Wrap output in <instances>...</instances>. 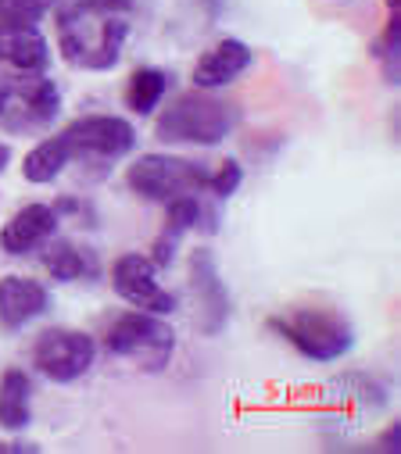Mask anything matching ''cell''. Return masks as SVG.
<instances>
[{"label":"cell","mask_w":401,"mask_h":454,"mask_svg":"<svg viewBox=\"0 0 401 454\" xmlns=\"http://www.w3.org/2000/svg\"><path fill=\"white\" fill-rule=\"evenodd\" d=\"M130 36V0H72L58 15V47L68 65L108 72Z\"/></svg>","instance_id":"6da1fadb"},{"label":"cell","mask_w":401,"mask_h":454,"mask_svg":"<svg viewBox=\"0 0 401 454\" xmlns=\"http://www.w3.org/2000/svg\"><path fill=\"white\" fill-rule=\"evenodd\" d=\"M237 107L223 97H212L208 90H193L176 97L154 126V137L161 144H193V147H216L223 144L237 126Z\"/></svg>","instance_id":"7a4b0ae2"},{"label":"cell","mask_w":401,"mask_h":454,"mask_svg":"<svg viewBox=\"0 0 401 454\" xmlns=\"http://www.w3.org/2000/svg\"><path fill=\"white\" fill-rule=\"evenodd\" d=\"M269 329L279 333L297 355L312 362H337L355 344L348 318L330 308H290L283 315H272Z\"/></svg>","instance_id":"3957f363"},{"label":"cell","mask_w":401,"mask_h":454,"mask_svg":"<svg viewBox=\"0 0 401 454\" xmlns=\"http://www.w3.org/2000/svg\"><path fill=\"white\" fill-rule=\"evenodd\" d=\"M105 348H108V355L126 358L144 372H161L172 362L176 333L161 315L126 311L112 322V329L105 336Z\"/></svg>","instance_id":"277c9868"},{"label":"cell","mask_w":401,"mask_h":454,"mask_svg":"<svg viewBox=\"0 0 401 454\" xmlns=\"http://www.w3.org/2000/svg\"><path fill=\"white\" fill-rule=\"evenodd\" d=\"M126 183L137 197L169 204L176 197L208 190V168L186 158H176V154H140L130 165Z\"/></svg>","instance_id":"5b68a950"},{"label":"cell","mask_w":401,"mask_h":454,"mask_svg":"<svg viewBox=\"0 0 401 454\" xmlns=\"http://www.w3.org/2000/svg\"><path fill=\"white\" fill-rule=\"evenodd\" d=\"M97 362V344L83 329H43L33 344V365L54 383L83 380Z\"/></svg>","instance_id":"8992f818"},{"label":"cell","mask_w":401,"mask_h":454,"mask_svg":"<svg viewBox=\"0 0 401 454\" xmlns=\"http://www.w3.org/2000/svg\"><path fill=\"white\" fill-rule=\"evenodd\" d=\"M61 140L68 144L72 158L90 161H115L137 147V129L119 115H86L61 129Z\"/></svg>","instance_id":"52a82bcc"},{"label":"cell","mask_w":401,"mask_h":454,"mask_svg":"<svg viewBox=\"0 0 401 454\" xmlns=\"http://www.w3.org/2000/svg\"><path fill=\"white\" fill-rule=\"evenodd\" d=\"M112 286L115 294L133 304L137 311H151V315H172L176 311V294H169L161 283H158V269L147 254H122L115 265H112Z\"/></svg>","instance_id":"ba28073f"},{"label":"cell","mask_w":401,"mask_h":454,"mask_svg":"<svg viewBox=\"0 0 401 454\" xmlns=\"http://www.w3.org/2000/svg\"><path fill=\"white\" fill-rule=\"evenodd\" d=\"M190 286H193V301H197V329L205 336H219L230 322V290H226L216 254L208 247L190 254Z\"/></svg>","instance_id":"9c48e42d"},{"label":"cell","mask_w":401,"mask_h":454,"mask_svg":"<svg viewBox=\"0 0 401 454\" xmlns=\"http://www.w3.org/2000/svg\"><path fill=\"white\" fill-rule=\"evenodd\" d=\"M251 65H255L251 47L244 40H237V36H226V40H219L216 47H208L205 54L197 58L190 79H193L197 90H223L230 82H237Z\"/></svg>","instance_id":"30bf717a"},{"label":"cell","mask_w":401,"mask_h":454,"mask_svg":"<svg viewBox=\"0 0 401 454\" xmlns=\"http://www.w3.org/2000/svg\"><path fill=\"white\" fill-rule=\"evenodd\" d=\"M58 233V211L51 204H26L19 207L4 230H0V247L8 254H33Z\"/></svg>","instance_id":"8fae6325"},{"label":"cell","mask_w":401,"mask_h":454,"mask_svg":"<svg viewBox=\"0 0 401 454\" xmlns=\"http://www.w3.org/2000/svg\"><path fill=\"white\" fill-rule=\"evenodd\" d=\"M51 308V294L43 283L29 276H4L0 279V325L4 329H26L33 318H40Z\"/></svg>","instance_id":"7c38bea8"},{"label":"cell","mask_w":401,"mask_h":454,"mask_svg":"<svg viewBox=\"0 0 401 454\" xmlns=\"http://www.w3.org/2000/svg\"><path fill=\"white\" fill-rule=\"evenodd\" d=\"M0 61L12 65L15 72L40 75L51 65V47L40 26L26 22H0Z\"/></svg>","instance_id":"4fadbf2b"},{"label":"cell","mask_w":401,"mask_h":454,"mask_svg":"<svg viewBox=\"0 0 401 454\" xmlns=\"http://www.w3.org/2000/svg\"><path fill=\"white\" fill-rule=\"evenodd\" d=\"M165 230L151 251V262L154 269H169L172 258H176V247L183 240V233H190L193 225H200V218H205V204H200V193H186V197H176L165 204Z\"/></svg>","instance_id":"5bb4252c"},{"label":"cell","mask_w":401,"mask_h":454,"mask_svg":"<svg viewBox=\"0 0 401 454\" xmlns=\"http://www.w3.org/2000/svg\"><path fill=\"white\" fill-rule=\"evenodd\" d=\"M12 100L22 104L26 126H51L61 111V90H58V82H51L43 75L12 82Z\"/></svg>","instance_id":"9a60e30c"},{"label":"cell","mask_w":401,"mask_h":454,"mask_svg":"<svg viewBox=\"0 0 401 454\" xmlns=\"http://www.w3.org/2000/svg\"><path fill=\"white\" fill-rule=\"evenodd\" d=\"M33 422V383L22 369H8L0 376V426L19 433Z\"/></svg>","instance_id":"2e32d148"},{"label":"cell","mask_w":401,"mask_h":454,"mask_svg":"<svg viewBox=\"0 0 401 454\" xmlns=\"http://www.w3.org/2000/svg\"><path fill=\"white\" fill-rule=\"evenodd\" d=\"M68 161H72L68 144H65L61 133H58V137H51V140H40V144L26 154L22 176H26L29 183H54V179L68 168Z\"/></svg>","instance_id":"e0dca14e"},{"label":"cell","mask_w":401,"mask_h":454,"mask_svg":"<svg viewBox=\"0 0 401 454\" xmlns=\"http://www.w3.org/2000/svg\"><path fill=\"white\" fill-rule=\"evenodd\" d=\"M43 265H47V272H51L58 283H75V279L97 272L93 254L83 251V247H75L72 240H54V244L47 247V254H43Z\"/></svg>","instance_id":"ac0fdd59"},{"label":"cell","mask_w":401,"mask_h":454,"mask_svg":"<svg viewBox=\"0 0 401 454\" xmlns=\"http://www.w3.org/2000/svg\"><path fill=\"white\" fill-rule=\"evenodd\" d=\"M169 90V75L161 68H137L130 75V86H126V104L130 111H137V115H151V111L161 104Z\"/></svg>","instance_id":"d6986e66"},{"label":"cell","mask_w":401,"mask_h":454,"mask_svg":"<svg viewBox=\"0 0 401 454\" xmlns=\"http://www.w3.org/2000/svg\"><path fill=\"white\" fill-rule=\"evenodd\" d=\"M54 8V0H0V22L40 26V19Z\"/></svg>","instance_id":"ffe728a7"},{"label":"cell","mask_w":401,"mask_h":454,"mask_svg":"<svg viewBox=\"0 0 401 454\" xmlns=\"http://www.w3.org/2000/svg\"><path fill=\"white\" fill-rule=\"evenodd\" d=\"M240 183H244V168H240L237 158H226L216 172H208V190H212L219 200H230V197L240 190Z\"/></svg>","instance_id":"44dd1931"},{"label":"cell","mask_w":401,"mask_h":454,"mask_svg":"<svg viewBox=\"0 0 401 454\" xmlns=\"http://www.w3.org/2000/svg\"><path fill=\"white\" fill-rule=\"evenodd\" d=\"M12 111V82H0V119Z\"/></svg>","instance_id":"7402d4cb"},{"label":"cell","mask_w":401,"mask_h":454,"mask_svg":"<svg viewBox=\"0 0 401 454\" xmlns=\"http://www.w3.org/2000/svg\"><path fill=\"white\" fill-rule=\"evenodd\" d=\"M401 443V429H397V422L394 426H387V433H383V447H397Z\"/></svg>","instance_id":"603a6c76"},{"label":"cell","mask_w":401,"mask_h":454,"mask_svg":"<svg viewBox=\"0 0 401 454\" xmlns=\"http://www.w3.org/2000/svg\"><path fill=\"white\" fill-rule=\"evenodd\" d=\"M8 161H12V147H8V144H0V172L8 168Z\"/></svg>","instance_id":"cb8c5ba5"},{"label":"cell","mask_w":401,"mask_h":454,"mask_svg":"<svg viewBox=\"0 0 401 454\" xmlns=\"http://www.w3.org/2000/svg\"><path fill=\"white\" fill-rule=\"evenodd\" d=\"M200 4L208 8V15H219L223 12V0H200Z\"/></svg>","instance_id":"d4e9b609"},{"label":"cell","mask_w":401,"mask_h":454,"mask_svg":"<svg viewBox=\"0 0 401 454\" xmlns=\"http://www.w3.org/2000/svg\"><path fill=\"white\" fill-rule=\"evenodd\" d=\"M0 450H22L19 443H4V440H0Z\"/></svg>","instance_id":"484cf974"}]
</instances>
